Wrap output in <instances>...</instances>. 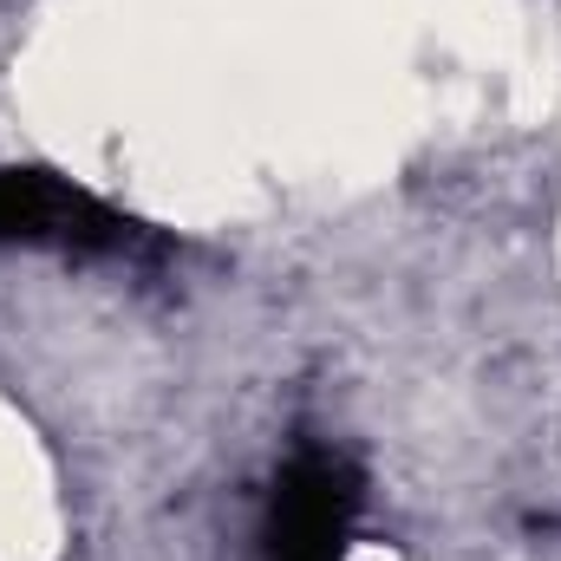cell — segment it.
Returning a JSON list of instances; mask_svg holds the SVG:
<instances>
[{
	"instance_id": "1",
	"label": "cell",
	"mask_w": 561,
	"mask_h": 561,
	"mask_svg": "<svg viewBox=\"0 0 561 561\" xmlns=\"http://www.w3.org/2000/svg\"><path fill=\"white\" fill-rule=\"evenodd\" d=\"M0 249H59V255H138L150 249L138 216L105 203L99 190L39 170L0 163Z\"/></svg>"
},
{
	"instance_id": "2",
	"label": "cell",
	"mask_w": 561,
	"mask_h": 561,
	"mask_svg": "<svg viewBox=\"0 0 561 561\" xmlns=\"http://www.w3.org/2000/svg\"><path fill=\"white\" fill-rule=\"evenodd\" d=\"M359 510H366V470L333 444H300L268 490L262 561H346Z\"/></svg>"
}]
</instances>
